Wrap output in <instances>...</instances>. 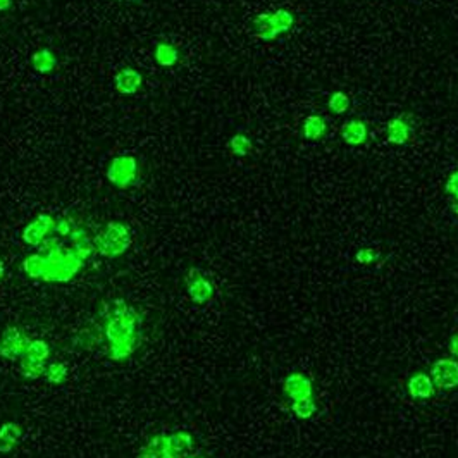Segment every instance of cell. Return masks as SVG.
Segmentation results:
<instances>
[{"mask_svg": "<svg viewBox=\"0 0 458 458\" xmlns=\"http://www.w3.org/2000/svg\"><path fill=\"white\" fill-rule=\"evenodd\" d=\"M104 336L109 342L107 357L112 362L128 360L136 351L142 338V314L126 301L116 299L100 308Z\"/></svg>", "mask_w": 458, "mask_h": 458, "instance_id": "cell-1", "label": "cell"}, {"mask_svg": "<svg viewBox=\"0 0 458 458\" xmlns=\"http://www.w3.org/2000/svg\"><path fill=\"white\" fill-rule=\"evenodd\" d=\"M95 252L104 258H117L133 245V233L126 222L111 221L93 236Z\"/></svg>", "mask_w": 458, "mask_h": 458, "instance_id": "cell-2", "label": "cell"}, {"mask_svg": "<svg viewBox=\"0 0 458 458\" xmlns=\"http://www.w3.org/2000/svg\"><path fill=\"white\" fill-rule=\"evenodd\" d=\"M295 14L288 9H276L271 13H260L253 18V35L262 42H274L295 28Z\"/></svg>", "mask_w": 458, "mask_h": 458, "instance_id": "cell-3", "label": "cell"}, {"mask_svg": "<svg viewBox=\"0 0 458 458\" xmlns=\"http://www.w3.org/2000/svg\"><path fill=\"white\" fill-rule=\"evenodd\" d=\"M138 159L135 155L123 154L116 155L114 159L109 162L107 171H105V178L112 186L119 188V190H128L136 183L138 178Z\"/></svg>", "mask_w": 458, "mask_h": 458, "instance_id": "cell-4", "label": "cell"}, {"mask_svg": "<svg viewBox=\"0 0 458 458\" xmlns=\"http://www.w3.org/2000/svg\"><path fill=\"white\" fill-rule=\"evenodd\" d=\"M430 379L440 391H452L458 387V360L455 358H438L430 366Z\"/></svg>", "mask_w": 458, "mask_h": 458, "instance_id": "cell-5", "label": "cell"}, {"mask_svg": "<svg viewBox=\"0 0 458 458\" xmlns=\"http://www.w3.org/2000/svg\"><path fill=\"white\" fill-rule=\"evenodd\" d=\"M186 293L191 301L198 305H205L212 300L214 296V284L210 283L209 277L203 274L200 269L191 267L185 276Z\"/></svg>", "mask_w": 458, "mask_h": 458, "instance_id": "cell-6", "label": "cell"}, {"mask_svg": "<svg viewBox=\"0 0 458 458\" xmlns=\"http://www.w3.org/2000/svg\"><path fill=\"white\" fill-rule=\"evenodd\" d=\"M30 338L19 327L9 326L0 332V357L16 360L25 357Z\"/></svg>", "mask_w": 458, "mask_h": 458, "instance_id": "cell-7", "label": "cell"}, {"mask_svg": "<svg viewBox=\"0 0 458 458\" xmlns=\"http://www.w3.org/2000/svg\"><path fill=\"white\" fill-rule=\"evenodd\" d=\"M54 226H56V219L50 214H40L26 224L23 229L21 240L30 246H40L50 234L54 233Z\"/></svg>", "mask_w": 458, "mask_h": 458, "instance_id": "cell-8", "label": "cell"}, {"mask_svg": "<svg viewBox=\"0 0 458 458\" xmlns=\"http://www.w3.org/2000/svg\"><path fill=\"white\" fill-rule=\"evenodd\" d=\"M283 391L291 402L311 400V398H314V385H312V379L301 373H293L287 375V379H284L283 382Z\"/></svg>", "mask_w": 458, "mask_h": 458, "instance_id": "cell-9", "label": "cell"}, {"mask_svg": "<svg viewBox=\"0 0 458 458\" xmlns=\"http://www.w3.org/2000/svg\"><path fill=\"white\" fill-rule=\"evenodd\" d=\"M143 74L135 68H123L114 78V88L119 95L133 97L142 90Z\"/></svg>", "mask_w": 458, "mask_h": 458, "instance_id": "cell-10", "label": "cell"}, {"mask_svg": "<svg viewBox=\"0 0 458 458\" xmlns=\"http://www.w3.org/2000/svg\"><path fill=\"white\" fill-rule=\"evenodd\" d=\"M195 440L190 433H172L166 434V458H185L193 450Z\"/></svg>", "mask_w": 458, "mask_h": 458, "instance_id": "cell-11", "label": "cell"}, {"mask_svg": "<svg viewBox=\"0 0 458 458\" xmlns=\"http://www.w3.org/2000/svg\"><path fill=\"white\" fill-rule=\"evenodd\" d=\"M414 138V126L405 116H397L387 123L386 142L391 145H406Z\"/></svg>", "mask_w": 458, "mask_h": 458, "instance_id": "cell-12", "label": "cell"}, {"mask_svg": "<svg viewBox=\"0 0 458 458\" xmlns=\"http://www.w3.org/2000/svg\"><path fill=\"white\" fill-rule=\"evenodd\" d=\"M339 136L346 145L350 147H360L369 140V126L366 121L362 119H351L346 121L342 128H339Z\"/></svg>", "mask_w": 458, "mask_h": 458, "instance_id": "cell-13", "label": "cell"}, {"mask_svg": "<svg viewBox=\"0 0 458 458\" xmlns=\"http://www.w3.org/2000/svg\"><path fill=\"white\" fill-rule=\"evenodd\" d=\"M71 246L69 248L76 253L81 260H88L90 257L95 253V243H93V236H90V233L81 224H76V228L73 229L71 236L68 238Z\"/></svg>", "mask_w": 458, "mask_h": 458, "instance_id": "cell-14", "label": "cell"}, {"mask_svg": "<svg viewBox=\"0 0 458 458\" xmlns=\"http://www.w3.org/2000/svg\"><path fill=\"white\" fill-rule=\"evenodd\" d=\"M406 391H409L410 398H414V400H430L436 394V386H434L429 374L418 373L409 379Z\"/></svg>", "mask_w": 458, "mask_h": 458, "instance_id": "cell-15", "label": "cell"}, {"mask_svg": "<svg viewBox=\"0 0 458 458\" xmlns=\"http://www.w3.org/2000/svg\"><path fill=\"white\" fill-rule=\"evenodd\" d=\"M30 62L33 71L38 74H49L56 71L59 66L57 56L49 49V47H42V49L35 50V52L31 54Z\"/></svg>", "mask_w": 458, "mask_h": 458, "instance_id": "cell-16", "label": "cell"}, {"mask_svg": "<svg viewBox=\"0 0 458 458\" xmlns=\"http://www.w3.org/2000/svg\"><path fill=\"white\" fill-rule=\"evenodd\" d=\"M327 135V121L323 116L311 114L301 123V136L308 142H317Z\"/></svg>", "mask_w": 458, "mask_h": 458, "instance_id": "cell-17", "label": "cell"}, {"mask_svg": "<svg viewBox=\"0 0 458 458\" xmlns=\"http://www.w3.org/2000/svg\"><path fill=\"white\" fill-rule=\"evenodd\" d=\"M23 428L18 422H6L0 426V453H9L21 441Z\"/></svg>", "mask_w": 458, "mask_h": 458, "instance_id": "cell-18", "label": "cell"}, {"mask_svg": "<svg viewBox=\"0 0 458 458\" xmlns=\"http://www.w3.org/2000/svg\"><path fill=\"white\" fill-rule=\"evenodd\" d=\"M154 59L160 68H174L179 62V50L169 42H159L154 49Z\"/></svg>", "mask_w": 458, "mask_h": 458, "instance_id": "cell-19", "label": "cell"}, {"mask_svg": "<svg viewBox=\"0 0 458 458\" xmlns=\"http://www.w3.org/2000/svg\"><path fill=\"white\" fill-rule=\"evenodd\" d=\"M105 336H104V324H90V326L83 327V330L80 331V335L76 336V343L80 344L81 348H85V350H92V348L99 346V344L104 342Z\"/></svg>", "mask_w": 458, "mask_h": 458, "instance_id": "cell-20", "label": "cell"}, {"mask_svg": "<svg viewBox=\"0 0 458 458\" xmlns=\"http://www.w3.org/2000/svg\"><path fill=\"white\" fill-rule=\"evenodd\" d=\"M47 267H49V264H47V258L43 253H31L23 260V271L31 279H42L45 277L47 274Z\"/></svg>", "mask_w": 458, "mask_h": 458, "instance_id": "cell-21", "label": "cell"}, {"mask_svg": "<svg viewBox=\"0 0 458 458\" xmlns=\"http://www.w3.org/2000/svg\"><path fill=\"white\" fill-rule=\"evenodd\" d=\"M45 369V362H40V360L23 357L21 362H19V374L23 375V379H28V381H37V379L43 378Z\"/></svg>", "mask_w": 458, "mask_h": 458, "instance_id": "cell-22", "label": "cell"}, {"mask_svg": "<svg viewBox=\"0 0 458 458\" xmlns=\"http://www.w3.org/2000/svg\"><path fill=\"white\" fill-rule=\"evenodd\" d=\"M228 148L234 157L241 159V157H246V155L252 154L253 142L250 140L248 135H245V133H236V135H233L229 138Z\"/></svg>", "mask_w": 458, "mask_h": 458, "instance_id": "cell-23", "label": "cell"}, {"mask_svg": "<svg viewBox=\"0 0 458 458\" xmlns=\"http://www.w3.org/2000/svg\"><path fill=\"white\" fill-rule=\"evenodd\" d=\"M68 375L69 369L64 362H52L47 366L43 378H45V381L50 382V385H62V382H66Z\"/></svg>", "mask_w": 458, "mask_h": 458, "instance_id": "cell-24", "label": "cell"}, {"mask_svg": "<svg viewBox=\"0 0 458 458\" xmlns=\"http://www.w3.org/2000/svg\"><path fill=\"white\" fill-rule=\"evenodd\" d=\"M25 357L45 362V360H49L50 357V344L47 343L45 339H30L25 351Z\"/></svg>", "mask_w": 458, "mask_h": 458, "instance_id": "cell-25", "label": "cell"}, {"mask_svg": "<svg viewBox=\"0 0 458 458\" xmlns=\"http://www.w3.org/2000/svg\"><path fill=\"white\" fill-rule=\"evenodd\" d=\"M291 412L293 416L300 421H308L317 414V405L314 402V398L311 400H299V402H291Z\"/></svg>", "mask_w": 458, "mask_h": 458, "instance_id": "cell-26", "label": "cell"}, {"mask_svg": "<svg viewBox=\"0 0 458 458\" xmlns=\"http://www.w3.org/2000/svg\"><path fill=\"white\" fill-rule=\"evenodd\" d=\"M351 105V100L350 97H348V93L344 92H335L332 95L327 99V109H330V112L336 116H342L344 112L350 109Z\"/></svg>", "mask_w": 458, "mask_h": 458, "instance_id": "cell-27", "label": "cell"}, {"mask_svg": "<svg viewBox=\"0 0 458 458\" xmlns=\"http://www.w3.org/2000/svg\"><path fill=\"white\" fill-rule=\"evenodd\" d=\"M78 222L73 217H59L56 219V226H54V233L61 238L71 236L73 229L76 228Z\"/></svg>", "mask_w": 458, "mask_h": 458, "instance_id": "cell-28", "label": "cell"}, {"mask_svg": "<svg viewBox=\"0 0 458 458\" xmlns=\"http://www.w3.org/2000/svg\"><path fill=\"white\" fill-rule=\"evenodd\" d=\"M378 257H379V253L375 252L374 248H362L355 253V260L362 265H370Z\"/></svg>", "mask_w": 458, "mask_h": 458, "instance_id": "cell-29", "label": "cell"}, {"mask_svg": "<svg viewBox=\"0 0 458 458\" xmlns=\"http://www.w3.org/2000/svg\"><path fill=\"white\" fill-rule=\"evenodd\" d=\"M445 191L453 200H458V169L448 176V179L445 183Z\"/></svg>", "mask_w": 458, "mask_h": 458, "instance_id": "cell-30", "label": "cell"}, {"mask_svg": "<svg viewBox=\"0 0 458 458\" xmlns=\"http://www.w3.org/2000/svg\"><path fill=\"white\" fill-rule=\"evenodd\" d=\"M448 351H450V355H452V358L458 360V332H457V335H453L452 338H450Z\"/></svg>", "mask_w": 458, "mask_h": 458, "instance_id": "cell-31", "label": "cell"}, {"mask_svg": "<svg viewBox=\"0 0 458 458\" xmlns=\"http://www.w3.org/2000/svg\"><path fill=\"white\" fill-rule=\"evenodd\" d=\"M13 7V0H0V13H6Z\"/></svg>", "mask_w": 458, "mask_h": 458, "instance_id": "cell-32", "label": "cell"}, {"mask_svg": "<svg viewBox=\"0 0 458 458\" xmlns=\"http://www.w3.org/2000/svg\"><path fill=\"white\" fill-rule=\"evenodd\" d=\"M4 277H6V265H4V260L0 258V281H2Z\"/></svg>", "mask_w": 458, "mask_h": 458, "instance_id": "cell-33", "label": "cell"}, {"mask_svg": "<svg viewBox=\"0 0 458 458\" xmlns=\"http://www.w3.org/2000/svg\"><path fill=\"white\" fill-rule=\"evenodd\" d=\"M452 210H453V214L458 215V200L452 202Z\"/></svg>", "mask_w": 458, "mask_h": 458, "instance_id": "cell-34", "label": "cell"}, {"mask_svg": "<svg viewBox=\"0 0 458 458\" xmlns=\"http://www.w3.org/2000/svg\"><path fill=\"white\" fill-rule=\"evenodd\" d=\"M185 458H205V457H202V455H191V453H190V455L185 457Z\"/></svg>", "mask_w": 458, "mask_h": 458, "instance_id": "cell-35", "label": "cell"}]
</instances>
